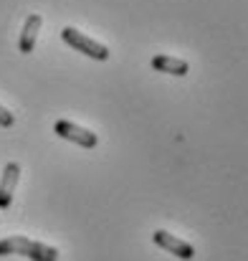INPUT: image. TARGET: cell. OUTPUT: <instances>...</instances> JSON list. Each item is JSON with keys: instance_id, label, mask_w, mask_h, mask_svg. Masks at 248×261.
Returning a JSON list of instances; mask_svg holds the SVG:
<instances>
[{"instance_id": "obj_1", "label": "cell", "mask_w": 248, "mask_h": 261, "mask_svg": "<svg viewBox=\"0 0 248 261\" xmlns=\"http://www.w3.org/2000/svg\"><path fill=\"white\" fill-rule=\"evenodd\" d=\"M20 254L31 261H59V251L53 246H46L41 241H31L25 236H8L0 241V256Z\"/></svg>"}, {"instance_id": "obj_2", "label": "cell", "mask_w": 248, "mask_h": 261, "mask_svg": "<svg viewBox=\"0 0 248 261\" xmlns=\"http://www.w3.org/2000/svg\"><path fill=\"white\" fill-rule=\"evenodd\" d=\"M61 38H64L71 48L81 51L84 56H91V59H96V61H106V59H109V48H106L104 43H99V41L84 36L81 31H76V28H71V25H66V28L61 31Z\"/></svg>"}, {"instance_id": "obj_3", "label": "cell", "mask_w": 248, "mask_h": 261, "mask_svg": "<svg viewBox=\"0 0 248 261\" xmlns=\"http://www.w3.org/2000/svg\"><path fill=\"white\" fill-rule=\"evenodd\" d=\"M53 132H56L59 137L69 140V142L81 145V147H86V150H94V147L99 145V137H96L91 129L79 127V124H74V122H69V119H59L56 127H53Z\"/></svg>"}, {"instance_id": "obj_4", "label": "cell", "mask_w": 248, "mask_h": 261, "mask_svg": "<svg viewBox=\"0 0 248 261\" xmlns=\"http://www.w3.org/2000/svg\"><path fill=\"white\" fill-rule=\"evenodd\" d=\"M152 239H155V244H157V246H162L165 251L175 254L177 259L190 261L192 256H195L192 244H187V241H182V239H177V236H172V233H167V231H155V233H152Z\"/></svg>"}, {"instance_id": "obj_5", "label": "cell", "mask_w": 248, "mask_h": 261, "mask_svg": "<svg viewBox=\"0 0 248 261\" xmlns=\"http://www.w3.org/2000/svg\"><path fill=\"white\" fill-rule=\"evenodd\" d=\"M18 177H20V165L18 163H8L5 170H3V177H0V211L10 208V200H13Z\"/></svg>"}, {"instance_id": "obj_6", "label": "cell", "mask_w": 248, "mask_h": 261, "mask_svg": "<svg viewBox=\"0 0 248 261\" xmlns=\"http://www.w3.org/2000/svg\"><path fill=\"white\" fill-rule=\"evenodd\" d=\"M43 25V18L38 13H31L23 23V31H20V41H18V48L20 54H31L36 48V38H38V31Z\"/></svg>"}, {"instance_id": "obj_7", "label": "cell", "mask_w": 248, "mask_h": 261, "mask_svg": "<svg viewBox=\"0 0 248 261\" xmlns=\"http://www.w3.org/2000/svg\"><path fill=\"white\" fill-rule=\"evenodd\" d=\"M152 69L155 71H162V74H172V76H185L190 71L187 61L185 59H175V56H155L152 59Z\"/></svg>"}, {"instance_id": "obj_8", "label": "cell", "mask_w": 248, "mask_h": 261, "mask_svg": "<svg viewBox=\"0 0 248 261\" xmlns=\"http://www.w3.org/2000/svg\"><path fill=\"white\" fill-rule=\"evenodd\" d=\"M13 122H15V117L0 104V127H13Z\"/></svg>"}]
</instances>
